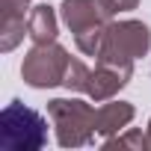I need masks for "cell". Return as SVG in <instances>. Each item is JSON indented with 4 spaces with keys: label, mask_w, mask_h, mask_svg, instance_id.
Listing matches in <instances>:
<instances>
[{
    "label": "cell",
    "mask_w": 151,
    "mask_h": 151,
    "mask_svg": "<svg viewBox=\"0 0 151 151\" xmlns=\"http://www.w3.org/2000/svg\"><path fill=\"white\" fill-rule=\"evenodd\" d=\"M95 113L98 110L83 98H50L47 101V119L62 148H83L95 142L98 136Z\"/></svg>",
    "instance_id": "obj_1"
},
{
    "label": "cell",
    "mask_w": 151,
    "mask_h": 151,
    "mask_svg": "<svg viewBox=\"0 0 151 151\" xmlns=\"http://www.w3.org/2000/svg\"><path fill=\"white\" fill-rule=\"evenodd\" d=\"M0 145L6 151H39L47 145V119L21 101H12L0 113Z\"/></svg>",
    "instance_id": "obj_2"
},
{
    "label": "cell",
    "mask_w": 151,
    "mask_h": 151,
    "mask_svg": "<svg viewBox=\"0 0 151 151\" xmlns=\"http://www.w3.org/2000/svg\"><path fill=\"white\" fill-rule=\"evenodd\" d=\"M151 50V30L142 21L124 18V21H110L107 24V36H104V47L95 56L98 62H110V65H122V68H133L136 59H142Z\"/></svg>",
    "instance_id": "obj_3"
},
{
    "label": "cell",
    "mask_w": 151,
    "mask_h": 151,
    "mask_svg": "<svg viewBox=\"0 0 151 151\" xmlns=\"http://www.w3.org/2000/svg\"><path fill=\"white\" fill-rule=\"evenodd\" d=\"M68 59H71V56H68V50H65L59 42L33 45V47L24 53L21 77H24V83L33 86V89H53V86H62Z\"/></svg>",
    "instance_id": "obj_4"
},
{
    "label": "cell",
    "mask_w": 151,
    "mask_h": 151,
    "mask_svg": "<svg viewBox=\"0 0 151 151\" xmlns=\"http://www.w3.org/2000/svg\"><path fill=\"white\" fill-rule=\"evenodd\" d=\"M116 15L119 9L113 0H62L59 3V18L71 33L95 27V24H110L116 21Z\"/></svg>",
    "instance_id": "obj_5"
},
{
    "label": "cell",
    "mask_w": 151,
    "mask_h": 151,
    "mask_svg": "<svg viewBox=\"0 0 151 151\" xmlns=\"http://www.w3.org/2000/svg\"><path fill=\"white\" fill-rule=\"evenodd\" d=\"M133 77V68H122V65H110V62H98L95 71H92V77H89V101L95 104H104L110 98H116Z\"/></svg>",
    "instance_id": "obj_6"
},
{
    "label": "cell",
    "mask_w": 151,
    "mask_h": 151,
    "mask_svg": "<svg viewBox=\"0 0 151 151\" xmlns=\"http://www.w3.org/2000/svg\"><path fill=\"white\" fill-rule=\"evenodd\" d=\"M30 3H18V0H3V18H0V50L9 53L15 50L24 36H30L27 18H30Z\"/></svg>",
    "instance_id": "obj_7"
},
{
    "label": "cell",
    "mask_w": 151,
    "mask_h": 151,
    "mask_svg": "<svg viewBox=\"0 0 151 151\" xmlns=\"http://www.w3.org/2000/svg\"><path fill=\"white\" fill-rule=\"evenodd\" d=\"M133 116H136V107H133L130 101H116V98H110V101H104V104L98 107V113H95V130H98L101 139H110V136L127 130V124L133 122Z\"/></svg>",
    "instance_id": "obj_8"
},
{
    "label": "cell",
    "mask_w": 151,
    "mask_h": 151,
    "mask_svg": "<svg viewBox=\"0 0 151 151\" xmlns=\"http://www.w3.org/2000/svg\"><path fill=\"white\" fill-rule=\"evenodd\" d=\"M27 27H30L33 45H50V42H56V36H59V15H56L53 6L39 3V6L30 9Z\"/></svg>",
    "instance_id": "obj_9"
},
{
    "label": "cell",
    "mask_w": 151,
    "mask_h": 151,
    "mask_svg": "<svg viewBox=\"0 0 151 151\" xmlns=\"http://www.w3.org/2000/svg\"><path fill=\"white\" fill-rule=\"evenodd\" d=\"M104 36H107V24H95V27L74 33V45H77V50L83 56H98L104 47Z\"/></svg>",
    "instance_id": "obj_10"
},
{
    "label": "cell",
    "mask_w": 151,
    "mask_h": 151,
    "mask_svg": "<svg viewBox=\"0 0 151 151\" xmlns=\"http://www.w3.org/2000/svg\"><path fill=\"white\" fill-rule=\"evenodd\" d=\"M89 77H92V68H89L83 59L71 56V59H68V68H65V77H62V86H65L68 92H83V95H86Z\"/></svg>",
    "instance_id": "obj_11"
},
{
    "label": "cell",
    "mask_w": 151,
    "mask_h": 151,
    "mask_svg": "<svg viewBox=\"0 0 151 151\" xmlns=\"http://www.w3.org/2000/svg\"><path fill=\"white\" fill-rule=\"evenodd\" d=\"M104 148H130V151H151L148 145V133H142L139 127H127L110 139H104Z\"/></svg>",
    "instance_id": "obj_12"
},
{
    "label": "cell",
    "mask_w": 151,
    "mask_h": 151,
    "mask_svg": "<svg viewBox=\"0 0 151 151\" xmlns=\"http://www.w3.org/2000/svg\"><path fill=\"white\" fill-rule=\"evenodd\" d=\"M113 3H116V9H119V12H130V9H136V6H139V0H113Z\"/></svg>",
    "instance_id": "obj_13"
},
{
    "label": "cell",
    "mask_w": 151,
    "mask_h": 151,
    "mask_svg": "<svg viewBox=\"0 0 151 151\" xmlns=\"http://www.w3.org/2000/svg\"><path fill=\"white\" fill-rule=\"evenodd\" d=\"M145 133H148V145H151V119H148V127H145Z\"/></svg>",
    "instance_id": "obj_14"
},
{
    "label": "cell",
    "mask_w": 151,
    "mask_h": 151,
    "mask_svg": "<svg viewBox=\"0 0 151 151\" xmlns=\"http://www.w3.org/2000/svg\"><path fill=\"white\" fill-rule=\"evenodd\" d=\"M27 3H30V0H27Z\"/></svg>",
    "instance_id": "obj_15"
}]
</instances>
